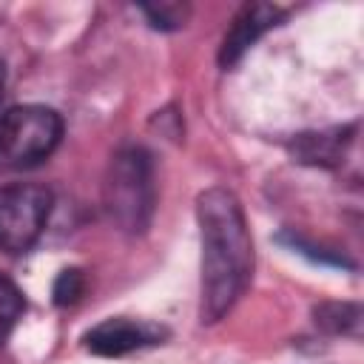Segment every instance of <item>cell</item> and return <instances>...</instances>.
Returning <instances> with one entry per match:
<instances>
[{
    "label": "cell",
    "mask_w": 364,
    "mask_h": 364,
    "mask_svg": "<svg viewBox=\"0 0 364 364\" xmlns=\"http://www.w3.org/2000/svg\"><path fill=\"white\" fill-rule=\"evenodd\" d=\"M54 196L43 185L17 182L0 188V250L26 253L40 239Z\"/></svg>",
    "instance_id": "277c9868"
},
{
    "label": "cell",
    "mask_w": 364,
    "mask_h": 364,
    "mask_svg": "<svg viewBox=\"0 0 364 364\" xmlns=\"http://www.w3.org/2000/svg\"><path fill=\"white\" fill-rule=\"evenodd\" d=\"M63 119L46 105H14L0 117V165L31 168L54 154Z\"/></svg>",
    "instance_id": "3957f363"
},
{
    "label": "cell",
    "mask_w": 364,
    "mask_h": 364,
    "mask_svg": "<svg viewBox=\"0 0 364 364\" xmlns=\"http://www.w3.org/2000/svg\"><path fill=\"white\" fill-rule=\"evenodd\" d=\"M23 310H26L23 293L17 290V284L11 279L0 276V344L9 338V333L14 330V324L23 316Z\"/></svg>",
    "instance_id": "ba28073f"
},
{
    "label": "cell",
    "mask_w": 364,
    "mask_h": 364,
    "mask_svg": "<svg viewBox=\"0 0 364 364\" xmlns=\"http://www.w3.org/2000/svg\"><path fill=\"white\" fill-rule=\"evenodd\" d=\"M202 233V324L219 321L242 299L253 276V239L242 202L228 188H208L196 199Z\"/></svg>",
    "instance_id": "6da1fadb"
},
{
    "label": "cell",
    "mask_w": 364,
    "mask_h": 364,
    "mask_svg": "<svg viewBox=\"0 0 364 364\" xmlns=\"http://www.w3.org/2000/svg\"><path fill=\"white\" fill-rule=\"evenodd\" d=\"M341 131H333V134H304L296 139V154L301 162H318V165H327V162H338L341 159V145L350 142V136H338Z\"/></svg>",
    "instance_id": "52a82bcc"
},
{
    "label": "cell",
    "mask_w": 364,
    "mask_h": 364,
    "mask_svg": "<svg viewBox=\"0 0 364 364\" xmlns=\"http://www.w3.org/2000/svg\"><path fill=\"white\" fill-rule=\"evenodd\" d=\"M282 17H284V11L279 6H270V3H247V6H242L239 14L233 17L222 46H219V65L222 68L233 65L264 31L279 26Z\"/></svg>",
    "instance_id": "5b68a950"
},
{
    "label": "cell",
    "mask_w": 364,
    "mask_h": 364,
    "mask_svg": "<svg viewBox=\"0 0 364 364\" xmlns=\"http://www.w3.org/2000/svg\"><path fill=\"white\" fill-rule=\"evenodd\" d=\"M105 210L125 233H142L154 213V162L142 148L114 156L105 176Z\"/></svg>",
    "instance_id": "7a4b0ae2"
},
{
    "label": "cell",
    "mask_w": 364,
    "mask_h": 364,
    "mask_svg": "<svg viewBox=\"0 0 364 364\" xmlns=\"http://www.w3.org/2000/svg\"><path fill=\"white\" fill-rule=\"evenodd\" d=\"M82 290H85V276H82V270L68 267V270H63V273L54 279L51 296H54V304H57V307H68V304H74V301L82 296Z\"/></svg>",
    "instance_id": "30bf717a"
},
{
    "label": "cell",
    "mask_w": 364,
    "mask_h": 364,
    "mask_svg": "<svg viewBox=\"0 0 364 364\" xmlns=\"http://www.w3.org/2000/svg\"><path fill=\"white\" fill-rule=\"evenodd\" d=\"M0 97H3V65H0Z\"/></svg>",
    "instance_id": "8fae6325"
},
{
    "label": "cell",
    "mask_w": 364,
    "mask_h": 364,
    "mask_svg": "<svg viewBox=\"0 0 364 364\" xmlns=\"http://www.w3.org/2000/svg\"><path fill=\"white\" fill-rule=\"evenodd\" d=\"M159 336H162V330H156L151 324L117 316V318H105L97 327H91L85 333V347L94 355L117 358V355H125V353H134L145 344L159 341Z\"/></svg>",
    "instance_id": "8992f818"
},
{
    "label": "cell",
    "mask_w": 364,
    "mask_h": 364,
    "mask_svg": "<svg viewBox=\"0 0 364 364\" xmlns=\"http://www.w3.org/2000/svg\"><path fill=\"white\" fill-rule=\"evenodd\" d=\"M139 11L151 20L154 28H179L191 14V9L182 3H154V6H139Z\"/></svg>",
    "instance_id": "9c48e42d"
}]
</instances>
